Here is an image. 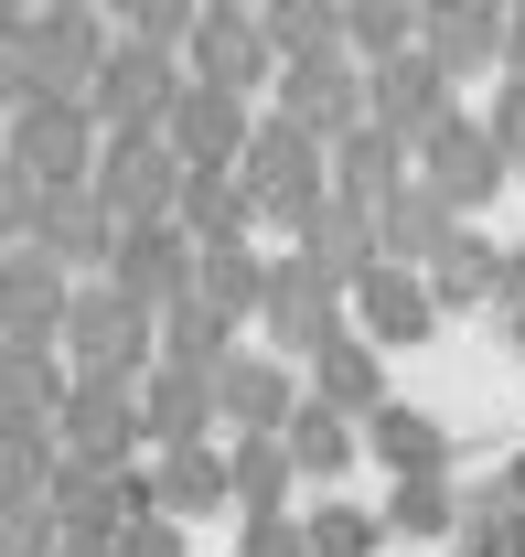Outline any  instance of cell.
Segmentation results:
<instances>
[{
    "label": "cell",
    "instance_id": "obj_3",
    "mask_svg": "<svg viewBox=\"0 0 525 557\" xmlns=\"http://www.w3.org/2000/svg\"><path fill=\"white\" fill-rule=\"evenodd\" d=\"M0 150H11L44 194H75V183L97 172V108H86V97H22V108L0 119Z\"/></svg>",
    "mask_w": 525,
    "mask_h": 557
},
{
    "label": "cell",
    "instance_id": "obj_14",
    "mask_svg": "<svg viewBox=\"0 0 525 557\" xmlns=\"http://www.w3.org/2000/svg\"><path fill=\"white\" fill-rule=\"evenodd\" d=\"M247 97H225V86H194L183 75V97H172V119H161V139H172V161L183 172H236V150H247Z\"/></svg>",
    "mask_w": 525,
    "mask_h": 557
},
{
    "label": "cell",
    "instance_id": "obj_29",
    "mask_svg": "<svg viewBox=\"0 0 525 557\" xmlns=\"http://www.w3.org/2000/svg\"><path fill=\"white\" fill-rule=\"evenodd\" d=\"M440 515H451V483H440V461H429V472H396V525H407V536H429Z\"/></svg>",
    "mask_w": 525,
    "mask_h": 557
},
{
    "label": "cell",
    "instance_id": "obj_22",
    "mask_svg": "<svg viewBox=\"0 0 525 557\" xmlns=\"http://www.w3.org/2000/svg\"><path fill=\"white\" fill-rule=\"evenodd\" d=\"M279 440H290V472H343L365 429H354V418H343V408H322V397L301 386V408H290V429H279Z\"/></svg>",
    "mask_w": 525,
    "mask_h": 557
},
{
    "label": "cell",
    "instance_id": "obj_36",
    "mask_svg": "<svg viewBox=\"0 0 525 557\" xmlns=\"http://www.w3.org/2000/svg\"><path fill=\"white\" fill-rule=\"evenodd\" d=\"M65 557H119V536H65Z\"/></svg>",
    "mask_w": 525,
    "mask_h": 557
},
{
    "label": "cell",
    "instance_id": "obj_9",
    "mask_svg": "<svg viewBox=\"0 0 525 557\" xmlns=\"http://www.w3.org/2000/svg\"><path fill=\"white\" fill-rule=\"evenodd\" d=\"M65 311H75L65 258H44L33 236L0 247V344H65Z\"/></svg>",
    "mask_w": 525,
    "mask_h": 557
},
{
    "label": "cell",
    "instance_id": "obj_4",
    "mask_svg": "<svg viewBox=\"0 0 525 557\" xmlns=\"http://www.w3.org/2000/svg\"><path fill=\"white\" fill-rule=\"evenodd\" d=\"M65 354L86 375H150V354H161V311L130 300L119 278H97V289H75L65 311Z\"/></svg>",
    "mask_w": 525,
    "mask_h": 557
},
{
    "label": "cell",
    "instance_id": "obj_35",
    "mask_svg": "<svg viewBox=\"0 0 525 557\" xmlns=\"http://www.w3.org/2000/svg\"><path fill=\"white\" fill-rule=\"evenodd\" d=\"M493 65H504V75H525V0L504 11V54H493Z\"/></svg>",
    "mask_w": 525,
    "mask_h": 557
},
{
    "label": "cell",
    "instance_id": "obj_32",
    "mask_svg": "<svg viewBox=\"0 0 525 557\" xmlns=\"http://www.w3.org/2000/svg\"><path fill=\"white\" fill-rule=\"evenodd\" d=\"M44 536H54L44 504H0V557H44Z\"/></svg>",
    "mask_w": 525,
    "mask_h": 557
},
{
    "label": "cell",
    "instance_id": "obj_26",
    "mask_svg": "<svg viewBox=\"0 0 525 557\" xmlns=\"http://www.w3.org/2000/svg\"><path fill=\"white\" fill-rule=\"evenodd\" d=\"M225 493H236L247 515H279V493H290V440H236V461H225Z\"/></svg>",
    "mask_w": 525,
    "mask_h": 557
},
{
    "label": "cell",
    "instance_id": "obj_24",
    "mask_svg": "<svg viewBox=\"0 0 525 557\" xmlns=\"http://www.w3.org/2000/svg\"><path fill=\"white\" fill-rule=\"evenodd\" d=\"M54 397H65L54 344H0V418H54Z\"/></svg>",
    "mask_w": 525,
    "mask_h": 557
},
{
    "label": "cell",
    "instance_id": "obj_39",
    "mask_svg": "<svg viewBox=\"0 0 525 557\" xmlns=\"http://www.w3.org/2000/svg\"><path fill=\"white\" fill-rule=\"evenodd\" d=\"M11 11H22V0H0V22H11Z\"/></svg>",
    "mask_w": 525,
    "mask_h": 557
},
{
    "label": "cell",
    "instance_id": "obj_20",
    "mask_svg": "<svg viewBox=\"0 0 525 557\" xmlns=\"http://www.w3.org/2000/svg\"><path fill=\"white\" fill-rule=\"evenodd\" d=\"M312 397H322V408H343L354 429H365V418L387 408V364H376V344H365V333L322 344V354H312Z\"/></svg>",
    "mask_w": 525,
    "mask_h": 557
},
{
    "label": "cell",
    "instance_id": "obj_16",
    "mask_svg": "<svg viewBox=\"0 0 525 557\" xmlns=\"http://www.w3.org/2000/svg\"><path fill=\"white\" fill-rule=\"evenodd\" d=\"M108 278L130 289V300H172V289H194V236L172 225V214H130L119 225V258H108Z\"/></svg>",
    "mask_w": 525,
    "mask_h": 557
},
{
    "label": "cell",
    "instance_id": "obj_37",
    "mask_svg": "<svg viewBox=\"0 0 525 557\" xmlns=\"http://www.w3.org/2000/svg\"><path fill=\"white\" fill-rule=\"evenodd\" d=\"M204 11H258V0H204Z\"/></svg>",
    "mask_w": 525,
    "mask_h": 557
},
{
    "label": "cell",
    "instance_id": "obj_8",
    "mask_svg": "<svg viewBox=\"0 0 525 557\" xmlns=\"http://www.w3.org/2000/svg\"><path fill=\"white\" fill-rule=\"evenodd\" d=\"M279 119H301V129H354L365 119V65L343 54V44H301V54H279Z\"/></svg>",
    "mask_w": 525,
    "mask_h": 557
},
{
    "label": "cell",
    "instance_id": "obj_11",
    "mask_svg": "<svg viewBox=\"0 0 525 557\" xmlns=\"http://www.w3.org/2000/svg\"><path fill=\"white\" fill-rule=\"evenodd\" d=\"M54 440L97 450V461H130V440H150V429H139V386H130V375H86V364H65Z\"/></svg>",
    "mask_w": 525,
    "mask_h": 557
},
{
    "label": "cell",
    "instance_id": "obj_13",
    "mask_svg": "<svg viewBox=\"0 0 525 557\" xmlns=\"http://www.w3.org/2000/svg\"><path fill=\"white\" fill-rule=\"evenodd\" d=\"M440 322V289H429V269H407V258H365L354 269V333L387 354V344H418Z\"/></svg>",
    "mask_w": 525,
    "mask_h": 557
},
{
    "label": "cell",
    "instance_id": "obj_17",
    "mask_svg": "<svg viewBox=\"0 0 525 557\" xmlns=\"http://www.w3.org/2000/svg\"><path fill=\"white\" fill-rule=\"evenodd\" d=\"M440 108H451V75L429 65L418 44H407V54H387V65H365V119H376V129L418 139L429 119H440Z\"/></svg>",
    "mask_w": 525,
    "mask_h": 557
},
{
    "label": "cell",
    "instance_id": "obj_6",
    "mask_svg": "<svg viewBox=\"0 0 525 557\" xmlns=\"http://www.w3.org/2000/svg\"><path fill=\"white\" fill-rule=\"evenodd\" d=\"M407 150H418V183H429L451 214H483L493 194H504V150H493V129H483V119H461V108H440Z\"/></svg>",
    "mask_w": 525,
    "mask_h": 557
},
{
    "label": "cell",
    "instance_id": "obj_2",
    "mask_svg": "<svg viewBox=\"0 0 525 557\" xmlns=\"http://www.w3.org/2000/svg\"><path fill=\"white\" fill-rule=\"evenodd\" d=\"M258 322H268V344H279V364H290V354L312 364L322 344H343V333H354V322H343V269H322L312 247L268 258V300H258Z\"/></svg>",
    "mask_w": 525,
    "mask_h": 557
},
{
    "label": "cell",
    "instance_id": "obj_33",
    "mask_svg": "<svg viewBox=\"0 0 525 557\" xmlns=\"http://www.w3.org/2000/svg\"><path fill=\"white\" fill-rule=\"evenodd\" d=\"M247 557H312V547H301V525H279V515H247Z\"/></svg>",
    "mask_w": 525,
    "mask_h": 557
},
{
    "label": "cell",
    "instance_id": "obj_30",
    "mask_svg": "<svg viewBox=\"0 0 525 557\" xmlns=\"http://www.w3.org/2000/svg\"><path fill=\"white\" fill-rule=\"evenodd\" d=\"M301 547H312V557H365V547H376V515H343V504H332V515L301 525Z\"/></svg>",
    "mask_w": 525,
    "mask_h": 557
},
{
    "label": "cell",
    "instance_id": "obj_34",
    "mask_svg": "<svg viewBox=\"0 0 525 557\" xmlns=\"http://www.w3.org/2000/svg\"><path fill=\"white\" fill-rule=\"evenodd\" d=\"M130 557H183V525H161V515H150V525H130Z\"/></svg>",
    "mask_w": 525,
    "mask_h": 557
},
{
    "label": "cell",
    "instance_id": "obj_28",
    "mask_svg": "<svg viewBox=\"0 0 525 557\" xmlns=\"http://www.w3.org/2000/svg\"><path fill=\"white\" fill-rule=\"evenodd\" d=\"M194 11H204V0H119V33H139V44H172V54H183Z\"/></svg>",
    "mask_w": 525,
    "mask_h": 557
},
{
    "label": "cell",
    "instance_id": "obj_7",
    "mask_svg": "<svg viewBox=\"0 0 525 557\" xmlns=\"http://www.w3.org/2000/svg\"><path fill=\"white\" fill-rule=\"evenodd\" d=\"M172 183H183V161H172V139L161 129H97V172H86V194L119 214H172Z\"/></svg>",
    "mask_w": 525,
    "mask_h": 557
},
{
    "label": "cell",
    "instance_id": "obj_19",
    "mask_svg": "<svg viewBox=\"0 0 525 557\" xmlns=\"http://www.w3.org/2000/svg\"><path fill=\"white\" fill-rule=\"evenodd\" d=\"M172 225H183L194 247H236V236H258L236 172H183V183H172Z\"/></svg>",
    "mask_w": 525,
    "mask_h": 557
},
{
    "label": "cell",
    "instance_id": "obj_31",
    "mask_svg": "<svg viewBox=\"0 0 525 557\" xmlns=\"http://www.w3.org/2000/svg\"><path fill=\"white\" fill-rule=\"evenodd\" d=\"M493 150H504V172H525V75H504V97H493Z\"/></svg>",
    "mask_w": 525,
    "mask_h": 557
},
{
    "label": "cell",
    "instance_id": "obj_21",
    "mask_svg": "<svg viewBox=\"0 0 525 557\" xmlns=\"http://www.w3.org/2000/svg\"><path fill=\"white\" fill-rule=\"evenodd\" d=\"M139 493L183 525V515H204V504H225V450H215V440H172V450L150 461V483H139Z\"/></svg>",
    "mask_w": 525,
    "mask_h": 557
},
{
    "label": "cell",
    "instance_id": "obj_5",
    "mask_svg": "<svg viewBox=\"0 0 525 557\" xmlns=\"http://www.w3.org/2000/svg\"><path fill=\"white\" fill-rule=\"evenodd\" d=\"M172 97H183V54H172V44H139V33H108V65L86 86L97 129H161Z\"/></svg>",
    "mask_w": 525,
    "mask_h": 557
},
{
    "label": "cell",
    "instance_id": "obj_23",
    "mask_svg": "<svg viewBox=\"0 0 525 557\" xmlns=\"http://www.w3.org/2000/svg\"><path fill=\"white\" fill-rule=\"evenodd\" d=\"M54 483V418H0V504H44Z\"/></svg>",
    "mask_w": 525,
    "mask_h": 557
},
{
    "label": "cell",
    "instance_id": "obj_1",
    "mask_svg": "<svg viewBox=\"0 0 525 557\" xmlns=\"http://www.w3.org/2000/svg\"><path fill=\"white\" fill-rule=\"evenodd\" d=\"M236 183H247V214L258 225H312V205L332 194V139L301 129V119H268L236 150Z\"/></svg>",
    "mask_w": 525,
    "mask_h": 557
},
{
    "label": "cell",
    "instance_id": "obj_12",
    "mask_svg": "<svg viewBox=\"0 0 525 557\" xmlns=\"http://www.w3.org/2000/svg\"><path fill=\"white\" fill-rule=\"evenodd\" d=\"M301 408V375L279 364V354H215V429H236V440H279Z\"/></svg>",
    "mask_w": 525,
    "mask_h": 557
},
{
    "label": "cell",
    "instance_id": "obj_15",
    "mask_svg": "<svg viewBox=\"0 0 525 557\" xmlns=\"http://www.w3.org/2000/svg\"><path fill=\"white\" fill-rule=\"evenodd\" d=\"M139 429L172 450V440H215V364L194 354H150V375H139Z\"/></svg>",
    "mask_w": 525,
    "mask_h": 557
},
{
    "label": "cell",
    "instance_id": "obj_10",
    "mask_svg": "<svg viewBox=\"0 0 525 557\" xmlns=\"http://www.w3.org/2000/svg\"><path fill=\"white\" fill-rule=\"evenodd\" d=\"M183 75H194V86H225V97H258L268 75H279V44L258 33V11H194Z\"/></svg>",
    "mask_w": 525,
    "mask_h": 557
},
{
    "label": "cell",
    "instance_id": "obj_27",
    "mask_svg": "<svg viewBox=\"0 0 525 557\" xmlns=\"http://www.w3.org/2000/svg\"><path fill=\"white\" fill-rule=\"evenodd\" d=\"M365 440L387 450L396 472H429V461H440V429H429V418H418V408H396V397H387V408H376V418H365Z\"/></svg>",
    "mask_w": 525,
    "mask_h": 557
},
{
    "label": "cell",
    "instance_id": "obj_25",
    "mask_svg": "<svg viewBox=\"0 0 525 557\" xmlns=\"http://www.w3.org/2000/svg\"><path fill=\"white\" fill-rule=\"evenodd\" d=\"M418 44V0H343V54L354 65H387Z\"/></svg>",
    "mask_w": 525,
    "mask_h": 557
},
{
    "label": "cell",
    "instance_id": "obj_38",
    "mask_svg": "<svg viewBox=\"0 0 525 557\" xmlns=\"http://www.w3.org/2000/svg\"><path fill=\"white\" fill-rule=\"evenodd\" d=\"M86 11H108V22H119V0H86Z\"/></svg>",
    "mask_w": 525,
    "mask_h": 557
},
{
    "label": "cell",
    "instance_id": "obj_40",
    "mask_svg": "<svg viewBox=\"0 0 525 557\" xmlns=\"http://www.w3.org/2000/svg\"><path fill=\"white\" fill-rule=\"evenodd\" d=\"M504 11H515V0H504Z\"/></svg>",
    "mask_w": 525,
    "mask_h": 557
},
{
    "label": "cell",
    "instance_id": "obj_18",
    "mask_svg": "<svg viewBox=\"0 0 525 557\" xmlns=\"http://www.w3.org/2000/svg\"><path fill=\"white\" fill-rule=\"evenodd\" d=\"M418 54L440 75H472L504 54V0H418Z\"/></svg>",
    "mask_w": 525,
    "mask_h": 557
}]
</instances>
